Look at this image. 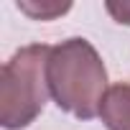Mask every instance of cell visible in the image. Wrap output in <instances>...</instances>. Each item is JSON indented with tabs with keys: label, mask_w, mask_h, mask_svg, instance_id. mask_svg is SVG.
Returning <instances> with one entry per match:
<instances>
[{
	"label": "cell",
	"mask_w": 130,
	"mask_h": 130,
	"mask_svg": "<svg viewBox=\"0 0 130 130\" xmlns=\"http://www.w3.org/2000/svg\"><path fill=\"white\" fill-rule=\"evenodd\" d=\"M46 77L48 92L61 110L82 120L100 115L102 100L107 94V72L89 41L69 38L54 46Z\"/></svg>",
	"instance_id": "6da1fadb"
},
{
	"label": "cell",
	"mask_w": 130,
	"mask_h": 130,
	"mask_svg": "<svg viewBox=\"0 0 130 130\" xmlns=\"http://www.w3.org/2000/svg\"><path fill=\"white\" fill-rule=\"evenodd\" d=\"M48 56L51 46L33 43L21 48L0 74V122L8 130L31 125L43 105L48 92Z\"/></svg>",
	"instance_id": "7a4b0ae2"
},
{
	"label": "cell",
	"mask_w": 130,
	"mask_h": 130,
	"mask_svg": "<svg viewBox=\"0 0 130 130\" xmlns=\"http://www.w3.org/2000/svg\"><path fill=\"white\" fill-rule=\"evenodd\" d=\"M100 117L107 130H130V84H115L107 89Z\"/></svg>",
	"instance_id": "3957f363"
},
{
	"label": "cell",
	"mask_w": 130,
	"mask_h": 130,
	"mask_svg": "<svg viewBox=\"0 0 130 130\" xmlns=\"http://www.w3.org/2000/svg\"><path fill=\"white\" fill-rule=\"evenodd\" d=\"M18 8H21L23 13H28L31 18H38V21H51V18H56V15H61V13H67L72 5H69V3H67V5H59V3H43V5L18 3Z\"/></svg>",
	"instance_id": "277c9868"
},
{
	"label": "cell",
	"mask_w": 130,
	"mask_h": 130,
	"mask_svg": "<svg viewBox=\"0 0 130 130\" xmlns=\"http://www.w3.org/2000/svg\"><path fill=\"white\" fill-rule=\"evenodd\" d=\"M107 13H110L117 23L130 26V3H107Z\"/></svg>",
	"instance_id": "5b68a950"
}]
</instances>
